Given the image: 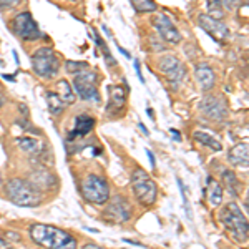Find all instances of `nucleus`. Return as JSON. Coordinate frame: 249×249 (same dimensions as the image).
<instances>
[{"label":"nucleus","instance_id":"1","mask_svg":"<svg viewBox=\"0 0 249 249\" xmlns=\"http://www.w3.org/2000/svg\"><path fill=\"white\" fill-rule=\"evenodd\" d=\"M30 238L38 246L47 249H77V243L68 232L48 224H35L30 228Z\"/></svg>","mask_w":249,"mask_h":249},{"label":"nucleus","instance_id":"2","mask_svg":"<svg viewBox=\"0 0 249 249\" xmlns=\"http://www.w3.org/2000/svg\"><path fill=\"white\" fill-rule=\"evenodd\" d=\"M5 193L9 199L17 206L23 208H35L40 204V193L35 190L34 186L20 178H12L9 183L5 184Z\"/></svg>","mask_w":249,"mask_h":249},{"label":"nucleus","instance_id":"3","mask_svg":"<svg viewBox=\"0 0 249 249\" xmlns=\"http://www.w3.org/2000/svg\"><path fill=\"white\" fill-rule=\"evenodd\" d=\"M221 221L224 228L236 238V241L244 243L248 241V219L244 218L243 211L236 203H230L221 213Z\"/></svg>","mask_w":249,"mask_h":249},{"label":"nucleus","instance_id":"4","mask_svg":"<svg viewBox=\"0 0 249 249\" xmlns=\"http://www.w3.org/2000/svg\"><path fill=\"white\" fill-rule=\"evenodd\" d=\"M82 193L83 198L90 203L103 204L110 199V188L105 178L98 175H88L82 181Z\"/></svg>","mask_w":249,"mask_h":249},{"label":"nucleus","instance_id":"5","mask_svg":"<svg viewBox=\"0 0 249 249\" xmlns=\"http://www.w3.org/2000/svg\"><path fill=\"white\" fill-rule=\"evenodd\" d=\"M32 65H34V71L38 77L50 78L58 71V58L55 55L53 48L43 47L38 48L34 55H32Z\"/></svg>","mask_w":249,"mask_h":249},{"label":"nucleus","instance_id":"6","mask_svg":"<svg viewBox=\"0 0 249 249\" xmlns=\"http://www.w3.org/2000/svg\"><path fill=\"white\" fill-rule=\"evenodd\" d=\"M133 193L142 204H153L156 199V184L153 179L148 178L146 171L136 170L133 173Z\"/></svg>","mask_w":249,"mask_h":249},{"label":"nucleus","instance_id":"7","mask_svg":"<svg viewBox=\"0 0 249 249\" xmlns=\"http://www.w3.org/2000/svg\"><path fill=\"white\" fill-rule=\"evenodd\" d=\"M73 83H75V88H77V91L82 100L93 102V103L100 102L98 88H96V75L93 71H90V70L78 71Z\"/></svg>","mask_w":249,"mask_h":249},{"label":"nucleus","instance_id":"8","mask_svg":"<svg viewBox=\"0 0 249 249\" xmlns=\"http://www.w3.org/2000/svg\"><path fill=\"white\" fill-rule=\"evenodd\" d=\"M158 68L161 73L166 75V78L170 80L173 88H178L179 82H181L184 73H186V70H184V67L181 65V62H179L175 55H164L163 58H160Z\"/></svg>","mask_w":249,"mask_h":249},{"label":"nucleus","instance_id":"9","mask_svg":"<svg viewBox=\"0 0 249 249\" xmlns=\"http://www.w3.org/2000/svg\"><path fill=\"white\" fill-rule=\"evenodd\" d=\"M14 32L23 40H35L42 37L38 25L35 23L34 17L29 12H22L14 18Z\"/></svg>","mask_w":249,"mask_h":249},{"label":"nucleus","instance_id":"10","mask_svg":"<svg viewBox=\"0 0 249 249\" xmlns=\"http://www.w3.org/2000/svg\"><path fill=\"white\" fill-rule=\"evenodd\" d=\"M105 214L107 219L113 221V223H126L131 218V208L123 196H113L110 204H108Z\"/></svg>","mask_w":249,"mask_h":249},{"label":"nucleus","instance_id":"11","mask_svg":"<svg viewBox=\"0 0 249 249\" xmlns=\"http://www.w3.org/2000/svg\"><path fill=\"white\" fill-rule=\"evenodd\" d=\"M153 23H155L156 32H158L160 37H161L164 42H168V43L181 42V34H179V30L176 29L175 23L171 22L168 15H158Z\"/></svg>","mask_w":249,"mask_h":249},{"label":"nucleus","instance_id":"12","mask_svg":"<svg viewBox=\"0 0 249 249\" xmlns=\"http://www.w3.org/2000/svg\"><path fill=\"white\" fill-rule=\"evenodd\" d=\"M199 23H201V27L211 35L213 38L218 40L221 43L230 37V29H228L221 20L211 18L210 15H199Z\"/></svg>","mask_w":249,"mask_h":249},{"label":"nucleus","instance_id":"13","mask_svg":"<svg viewBox=\"0 0 249 249\" xmlns=\"http://www.w3.org/2000/svg\"><path fill=\"white\" fill-rule=\"evenodd\" d=\"M201 111L211 120H223L228 113L226 105H224L223 100L218 98V96H211V95H208L203 98Z\"/></svg>","mask_w":249,"mask_h":249},{"label":"nucleus","instance_id":"14","mask_svg":"<svg viewBox=\"0 0 249 249\" xmlns=\"http://www.w3.org/2000/svg\"><path fill=\"white\" fill-rule=\"evenodd\" d=\"M95 126V118L90 115H80L75 118V128L68 133V138L75 140L78 136H85L93 130Z\"/></svg>","mask_w":249,"mask_h":249},{"label":"nucleus","instance_id":"15","mask_svg":"<svg viewBox=\"0 0 249 249\" xmlns=\"http://www.w3.org/2000/svg\"><path fill=\"white\" fill-rule=\"evenodd\" d=\"M195 75H196V80L199 83V88L201 90H211L214 87V71H213L211 67L208 65H198L195 70Z\"/></svg>","mask_w":249,"mask_h":249},{"label":"nucleus","instance_id":"16","mask_svg":"<svg viewBox=\"0 0 249 249\" xmlns=\"http://www.w3.org/2000/svg\"><path fill=\"white\" fill-rule=\"evenodd\" d=\"M230 161L236 166H248L249 161V150H248V143H238L231 148L230 155H228Z\"/></svg>","mask_w":249,"mask_h":249},{"label":"nucleus","instance_id":"17","mask_svg":"<svg viewBox=\"0 0 249 249\" xmlns=\"http://www.w3.org/2000/svg\"><path fill=\"white\" fill-rule=\"evenodd\" d=\"M30 184L34 188H40V190H50V188H53V184H55V178L50 175V173L40 170V171L32 173Z\"/></svg>","mask_w":249,"mask_h":249},{"label":"nucleus","instance_id":"18","mask_svg":"<svg viewBox=\"0 0 249 249\" xmlns=\"http://www.w3.org/2000/svg\"><path fill=\"white\" fill-rule=\"evenodd\" d=\"M203 195L208 196L211 206H219L221 201H223V190H221L219 183L214 181L211 176L208 178V188H206V191H203Z\"/></svg>","mask_w":249,"mask_h":249},{"label":"nucleus","instance_id":"19","mask_svg":"<svg viewBox=\"0 0 249 249\" xmlns=\"http://www.w3.org/2000/svg\"><path fill=\"white\" fill-rule=\"evenodd\" d=\"M57 96L63 105H71V103L75 102L73 88L70 87V83H68L67 80H60L57 83Z\"/></svg>","mask_w":249,"mask_h":249},{"label":"nucleus","instance_id":"20","mask_svg":"<svg viewBox=\"0 0 249 249\" xmlns=\"http://www.w3.org/2000/svg\"><path fill=\"white\" fill-rule=\"evenodd\" d=\"M17 144L25 153H30V155H38L45 150L43 143H40L34 138H17Z\"/></svg>","mask_w":249,"mask_h":249},{"label":"nucleus","instance_id":"21","mask_svg":"<svg viewBox=\"0 0 249 249\" xmlns=\"http://www.w3.org/2000/svg\"><path fill=\"white\" fill-rule=\"evenodd\" d=\"M108 93H110V105L108 108H116V110H122L124 105V91L122 87H108Z\"/></svg>","mask_w":249,"mask_h":249},{"label":"nucleus","instance_id":"22","mask_svg":"<svg viewBox=\"0 0 249 249\" xmlns=\"http://www.w3.org/2000/svg\"><path fill=\"white\" fill-rule=\"evenodd\" d=\"M195 140L196 142H199L201 144H206V146H210L211 150H216V151H221L223 150V144H221L218 140H214L211 135L204 133V131H195Z\"/></svg>","mask_w":249,"mask_h":249},{"label":"nucleus","instance_id":"23","mask_svg":"<svg viewBox=\"0 0 249 249\" xmlns=\"http://www.w3.org/2000/svg\"><path fill=\"white\" fill-rule=\"evenodd\" d=\"M47 105H48V108H50V113L52 115H60L63 111V103L60 102V98L57 96V93H52V91H48L47 93Z\"/></svg>","mask_w":249,"mask_h":249},{"label":"nucleus","instance_id":"24","mask_svg":"<svg viewBox=\"0 0 249 249\" xmlns=\"http://www.w3.org/2000/svg\"><path fill=\"white\" fill-rule=\"evenodd\" d=\"M223 179H224V184L228 186V190H230L232 195H239V181L236 179V175L232 171H224L223 173Z\"/></svg>","mask_w":249,"mask_h":249},{"label":"nucleus","instance_id":"25","mask_svg":"<svg viewBox=\"0 0 249 249\" xmlns=\"http://www.w3.org/2000/svg\"><path fill=\"white\" fill-rule=\"evenodd\" d=\"M131 5L136 12H155L158 9V5L151 0H135V2H131Z\"/></svg>","mask_w":249,"mask_h":249},{"label":"nucleus","instance_id":"26","mask_svg":"<svg viewBox=\"0 0 249 249\" xmlns=\"http://www.w3.org/2000/svg\"><path fill=\"white\" fill-rule=\"evenodd\" d=\"M208 12H210V17L214 20H221L224 17V10L221 9V2H208Z\"/></svg>","mask_w":249,"mask_h":249},{"label":"nucleus","instance_id":"27","mask_svg":"<svg viewBox=\"0 0 249 249\" xmlns=\"http://www.w3.org/2000/svg\"><path fill=\"white\" fill-rule=\"evenodd\" d=\"M67 70L71 71V73H78V71H83L87 70L88 65L87 63H82V62H71V60H68V62L65 63Z\"/></svg>","mask_w":249,"mask_h":249},{"label":"nucleus","instance_id":"28","mask_svg":"<svg viewBox=\"0 0 249 249\" xmlns=\"http://www.w3.org/2000/svg\"><path fill=\"white\" fill-rule=\"evenodd\" d=\"M135 68H136V73H138L140 82L144 83V78H143V75H142V67H140V60H135Z\"/></svg>","mask_w":249,"mask_h":249},{"label":"nucleus","instance_id":"29","mask_svg":"<svg viewBox=\"0 0 249 249\" xmlns=\"http://www.w3.org/2000/svg\"><path fill=\"white\" fill-rule=\"evenodd\" d=\"M146 155H148V158H150V163H151V166H156V161H155V155H153V151H150V150H146Z\"/></svg>","mask_w":249,"mask_h":249},{"label":"nucleus","instance_id":"30","mask_svg":"<svg viewBox=\"0 0 249 249\" xmlns=\"http://www.w3.org/2000/svg\"><path fill=\"white\" fill-rule=\"evenodd\" d=\"M170 131H171V133H173V138H175L176 142H181V136H179V131H176L175 128H171Z\"/></svg>","mask_w":249,"mask_h":249},{"label":"nucleus","instance_id":"31","mask_svg":"<svg viewBox=\"0 0 249 249\" xmlns=\"http://www.w3.org/2000/svg\"><path fill=\"white\" fill-rule=\"evenodd\" d=\"M7 238H9V239H15V241H18L20 239V236L17 234V232H7Z\"/></svg>","mask_w":249,"mask_h":249},{"label":"nucleus","instance_id":"32","mask_svg":"<svg viewBox=\"0 0 249 249\" xmlns=\"http://www.w3.org/2000/svg\"><path fill=\"white\" fill-rule=\"evenodd\" d=\"M82 249H105V248H102V246H96V244H85V246H83Z\"/></svg>","mask_w":249,"mask_h":249},{"label":"nucleus","instance_id":"33","mask_svg":"<svg viewBox=\"0 0 249 249\" xmlns=\"http://www.w3.org/2000/svg\"><path fill=\"white\" fill-rule=\"evenodd\" d=\"M118 50H120V52H122V53H123V55H124V57H126V58H131V55H130V53H128V52H126V50H124V48H123V47H120V45H118Z\"/></svg>","mask_w":249,"mask_h":249},{"label":"nucleus","instance_id":"34","mask_svg":"<svg viewBox=\"0 0 249 249\" xmlns=\"http://www.w3.org/2000/svg\"><path fill=\"white\" fill-rule=\"evenodd\" d=\"M2 77L5 78V80H9V82H14V80H15L14 75H2Z\"/></svg>","mask_w":249,"mask_h":249},{"label":"nucleus","instance_id":"35","mask_svg":"<svg viewBox=\"0 0 249 249\" xmlns=\"http://www.w3.org/2000/svg\"><path fill=\"white\" fill-rule=\"evenodd\" d=\"M14 58H15V63H20V60H18V53H17V50H14Z\"/></svg>","mask_w":249,"mask_h":249},{"label":"nucleus","instance_id":"36","mask_svg":"<svg viewBox=\"0 0 249 249\" xmlns=\"http://www.w3.org/2000/svg\"><path fill=\"white\" fill-rule=\"evenodd\" d=\"M140 128H142V130L144 131V133H146V135H148V130H146V126H144V124H143V123H140Z\"/></svg>","mask_w":249,"mask_h":249},{"label":"nucleus","instance_id":"37","mask_svg":"<svg viewBox=\"0 0 249 249\" xmlns=\"http://www.w3.org/2000/svg\"><path fill=\"white\" fill-rule=\"evenodd\" d=\"M146 113L150 115V116H153V110H151V108H148V110H146Z\"/></svg>","mask_w":249,"mask_h":249},{"label":"nucleus","instance_id":"38","mask_svg":"<svg viewBox=\"0 0 249 249\" xmlns=\"http://www.w3.org/2000/svg\"><path fill=\"white\" fill-rule=\"evenodd\" d=\"M2 103H3V98H0V107H2Z\"/></svg>","mask_w":249,"mask_h":249},{"label":"nucleus","instance_id":"39","mask_svg":"<svg viewBox=\"0 0 249 249\" xmlns=\"http://www.w3.org/2000/svg\"><path fill=\"white\" fill-rule=\"evenodd\" d=\"M0 183H2V176H0Z\"/></svg>","mask_w":249,"mask_h":249}]
</instances>
